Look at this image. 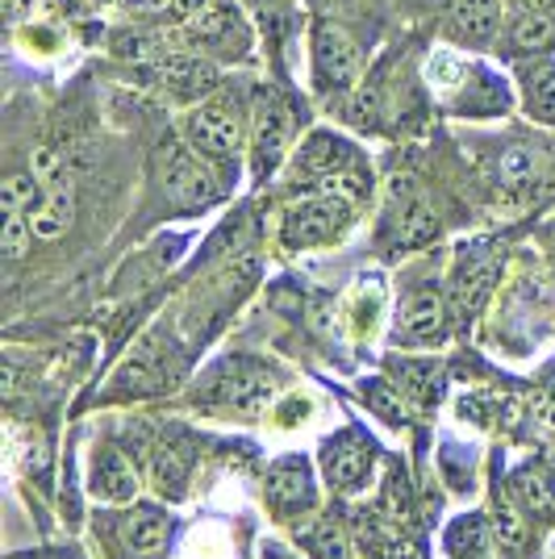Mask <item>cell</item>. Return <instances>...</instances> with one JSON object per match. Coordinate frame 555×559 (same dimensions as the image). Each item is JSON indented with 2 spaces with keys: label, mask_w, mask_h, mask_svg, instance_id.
I'll return each instance as SVG.
<instances>
[{
  "label": "cell",
  "mask_w": 555,
  "mask_h": 559,
  "mask_svg": "<svg viewBox=\"0 0 555 559\" xmlns=\"http://www.w3.org/2000/svg\"><path fill=\"white\" fill-rule=\"evenodd\" d=\"M430 80L451 93V100H456L460 114L488 117V114H506L509 109L506 84H501L488 68L468 63V59L451 55V50H439V55L430 59Z\"/></svg>",
  "instance_id": "2"
},
{
  "label": "cell",
  "mask_w": 555,
  "mask_h": 559,
  "mask_svg": "<svg viewBox=\"0 0 555 559\" xmlns=\"http://www.w3.org/2000/svg\"><path fill=\"white\" fill-rule=\"evenodd\" d=\"M543 464L552 467V480H555V447H552V451H547V455H543Z\"/></svg>",
  "instance_id": "39"
},
{
  "label": "cell",
  "mask_w": 555,
  "mask_h": 559,
  "mask_svg": "<svg viewBox=\"0 0 555 559\" xmlns=\"http://www.w3.org/2000/svg\"><path fill=\"white\" fill-rule=\"evenodd\" d=\"M371 464H376V451H371V439H364L355 426L343 430V435H330L322 443V472H326V485L334 492H351L368 489V476Z\"/></svg>",
  "instance_id": "6"
},
{
  "label": "cell",
  "mask_w": 555,
  "mask_h": 559,
  "mask_svg": "<svg viewBox=\"0 0 555 559\" xmlns=\"http://www.w3.org/2000/svg\"><path fill=\"white\" fill-rule=\"evenodd\" d=\"M513 501H518L513 492H497V506H493V526H497L501 543H509V547H518L527 538V518L518 513Z\"/></svg>",
  "instance_id": "32"
},
{
  "label": "cell",
  "mask_w": 555,
  "mask_h": 559,
  "mask_svg": "<svg viewBox=\"0 0 555 559\" xmlns=\"http://www.w3.org/2000/svg\"><path fill=\"white\" fill-rule=\"evenodd\" d=\"M518 13H552L555 17V0H509Z\"/></svg>",
  "instance_id": "35"
},
{
  "label": "cell",
  "mask_w": 555,
  "mask_h": 559,
  "mask_svg": "<svg viewBox=\"0 0 555 559\" xmlns=\"http://www.w3.org/2000/svg\"><path fill=\"white\" fill-rule=\"evenodd\" d=\"M88 489L101 501H130L139 492V472L134 464L117 451V447H101L93 455V472H88Z\"/></svg>",
  "instance_id": "15"
},
{
  "label": "cell",
  "mask_w": 555,
  "mask_h": 559,
  "mask_svg": "<svg viewBox=\"0 0 555 559\" xmlns=\"http://www.w3.org/2000/svg\"><path fill=\"white\" fill-rule=\"evenodd\" d=\"M293 142V109L280 93H263L255 96V117H251V164L255 176L268 180L280 167L284 151Z\"/></svg>",
  "instance_id": "4"
},
{
  "label": "cell",
  "mask_w": 555,
  "mask_h": 559,
  "mask_svg": "<svg viewBox=\"0 0 555 559\" xmlns=\"http://www.w3.org/2000/svg\"><path fill=\"white\" fill-rule=\"evenodd\" d=\"M351 222H355V201L351 197L309 188L297 205L284 210L280 238H284L288 251H309V247H326V242L343 238Z\"/></svg>",
  "instance_id": "1"
},
{
  "label": "cell",
  "mask_w": 555,
  "mask_h": 559,
  "mask_svg": "<svg viewBox=\"0 0 555 559\" xmlns=\"http://www.w3.org/2000/svg\"><path fill=\"white\" fill-rule=\"evenodd\" d=\"M4 396H17V368H4Z\"/></svg>",
  "instance_id": "37"
},
{
  "label": "cell",
  "mask_w": 555,
  "mask_h": 559,
  "mask_svg": "<svg viewBox=\"0 0 555 559\" xmlns=\"http://www.w3.org/2000/svg\"><path fill=\"white\" fill-rule=\"evenodd\" d=\"M364 401H368L371 409L389 421V426H405V421H410V405L401 401V389H397L393 380H385V376H376V380L364 384Z\"/></svg>",
  "instance_id": "28"
},
{
  "label": "cell",
  "mask_w": 555,
  "mask_h": 559,
  "mask_svg": "<svg viewBox=\"0 0 555 559\" xmlns=\"http://www.w3.org/2000/svg\"><path fill=\"white\" fill-rule=\"evenodd\" d=\"M201 159H205L201 151L180 146V142L163 146V188H167V197H172L180 210H205V205H213V201L222 197L213 171H209Z\"/></svg>",
  "instance_id": "5"
},
{
  "label": "cell",
  "mask_w": 555,
  "mask_h": 559,
  "mask_svg": "<svg viewBox=\"0 0 555 559\" xmlns=\"http://www.w3.org/2000/svg\"><path fill=\"white\" fill-rule=\"evenodd\" d=\"M397 380L422 405H435L442 396V368L430 359H397Z\"/></svg>",
  "instance_id": "26"
},
{
  "label": "cell",
  "mask_w": 555,
  "mask_h": 559,
  "mask_svg": "<svg viewBox=\"0 0 555 559\" xmlns=\"http://www.w3.org/2000/svg\"><path fill=\"white\" fill-rule=\"evenodd\" d=\"M185 480H188V455L180 447H160L155 460H151V485L167 501H180L185 497Z\"/></svg>",
  "instance_id": "27"
},
{
  "label": "cell",
  "mask_w": 555,
  "mask_h": 559,
  "mask_svg": "<svg viewBox=\"0 0 555 559\" xmlns=\"http://www.w3.org/2000/svg\"><path fill=\"white\" fill-rule=\"evenodd\" d=\"M29 242H34V222L25 217V210H4V234H0V251L9 263L29 255Z\"/></svg>",
  "instance_id": "30"
},
{
  "label": "cell",
  "mask_w": 555,
  "mask_h": 559,
  "mask_svg": "<svg viewBox=\"0 0 555 559\" xmlns=\"http://www.w3.org/2000/svg\"><path fill=\"white\" fill-rule=\"evenodd\" d=\"M439 238V213L426 197H405L401 210L393 213V226H389V247L393 251H417L426 242Z\"/></svg>",
  "instance_id": "14"
},
{
  "label": "cell",
  "mask_w": 555,
  "mask_h": 559,
  "mask_svg": "<svg viewBox=\"0 0 555 559\" xmlns=\"http://www.w3.org/2000/svg\"><path fill=\"white\" fill-rule=\"evenodd\" d=\"M506 47L527 59L555 50V17L552 13H518L506 29Z\"/></svg>",
  "instance_id": "21"
},
{
  "label": "cell",
  "mask_w": 555,
  "mask_h": 559,
  "mask_svg": "<svg viewBox=\"0 0 555 559\" xmlns=\"http://www.w3.org/2000/svg\"><path fill=\"white\" fill-rule=\"evenodd\" d=\"M518 75H522L527 114H531L534 121H547V126H555V63L531 59V63L518 71Z\"/></svg>",
  "instance_id": "23"
},
{
  "label": "cell",
  "mask_w": 555,
  "mask_h": 559,
  "mask_svg": "<svg viewBox=\"0 0 555 559\" xmlns=\"http://www.w3.org/2000/svg\"><path fill=\"white\" fill-rule=\"evenodd\" d=\"M263 497L276 518H293L302 510H314L318 501V489H314V472L302 455H284L268 467V485H263Z\"/></svg>",
  "instance_id": "10"
},
{
  "label": "cell",
  "mask_w": 555,
  "mask_h": 559,
  "mask_svg": "<svg viewBox=\"0 0 555 559\" xmlns=\"http://www.w3.org/2000/svg\"><path fill=\"white\" fill-rule=\"evenodd\" d=\"M29 222H34V238H43V242L63 238L71 230V222H75V185L71 180L50 185L43 192V201H38V210L29 213Z\"/></svg>",
  "instance_id": "19"
},
{
  "label": "cell",
  "mask_w": 555,
  "mask_h": 559,
  "mask_svg": "<svg viewBox=\"0 0 555 559\" xmlns=\"http://www.w3.org/2000/svg\"><path fill=\"white\" fill-rule=\"evenodd\" d=\"M364 71V50L343 25L322 22L314 29V80L322 96H347Z\"/></svg>",
  "instance_id": "3"
},
{
  "label": "cell",
  "mask_w": 555,
  "mask_h": 559,
  "mask_svg": "<svg viewBox=\"0 0 555 559\" xmlns=\"http://www.w3.org/2000/svg\"><path fill=\"white\" fill-rule=\"evenodd\" d=\"M167 531H172L167 513L155 510V506H139L121 522V543H126L130 559H160L163 547H167Z\"/></svg>",
  "instance_id": "17"
},
{
  "label": "cell",
  "mask_w": 555,
  "mask_h": 559,
  "mask_svg": "<svg viewBox=\"0 0 555 559\" xmlns=\"http://www.w3.org/2000/svg\"><path fill=\"white\" fill-rule=\"evenodd\" d=\"M117 380H121V389L134 396H151V393H163V389H172L176 380H172V368H163L160 355L151 347H142L134 359H126L121 364V372H117Z\"/></svg>",
  "instance_id": "22"
},
{
  "label": "cell",
  "mask_w": 555,
  "mask_h": 559,
  "mask_svg": "<svg viewBox=\"0 0 555 559\" xmlns=\"http://www.w3.org/2000/svg\"><path fill=\"white\" fill-rule=\"evenodd\" d=\"M539 171L543 167H539V155H534L531 146H506L501 159L493 164V180L506 192H527V188H534Z\"/></svg>",
  "instance_id": "24"
},
{
  "label": "cell",
  "mask_w": 555,
  "mask_h": 559,
  "mask_svg": "<svg viewBox=\"0 0 555 559\" xmlns=\"http://www.w3.org/2000/svg\"><path fill=\"white\" fill-rule=\"evenodd\" d=\"M497 272H501V259L497 255H463L460 267H456V280H451V305L460 318H472L485 297L497 284Z\"/></svg>",
  "instance_id": "12"
},
{
  "label": "cell",
  "mask_w": 555,
  "mask_h": 559,
  "mask_svg": "<svg viewBox=\"0 0 555 559\" xmlns=\"http://www.w3.org/2000/svg\"><path fill=\"white\" fill-rule=\"evenodd\" d=\"M447 551L456 559H488V547H493V538H488V522L481 513H463L456 518L451 526H447Z\"/></svg>",
  "instance_id": "25"
},
{
  "label": "cell",
  "mask_w": 555,
  "mask_h": 559,
  "mask_svg": "<svg viewBox=\"0 0 555 559\" xmlns=\"http://www.w3.org/2000/svg\"><path fill=\"white\" fill-rule=\"evenodd\" d=\"M355 164H359V155H355V146H351L347 139H339V134H330V130H314V134L302 142L297 159H293V180L302 188H322L326 180L343 176V171H351Z\"/></svg>",
  "instance_id": "9"
},
{
  "label": "cell",
  "mask_w": 555,
  "mask_h": 559,
  "mask_svg": "<svg viewBox=\"0 0 555 559\" xmlns=\"http://www.w3.org/2000/svg\"><path fill=\"white\" fill-rule=\"evenodd\" d=\"M263 559H293L288 551H280L276 543H268V551H263Z\"/></svg>",
  "instance_id": "38"
},
{
  "label": "cell",
  "mask_w": 555,
  "mask_h": 559,
  "mask_svg": "<svg viewBox=\"0 0 555 559\" xmlns=\"http://www.w3.org/2000/svg\"><path fill=\"white\" fill-rule=\"evenodd\" d=\"M276 396V376L255 368V364H226V376L213 380V389L205 393L209 405H222V409H234V414H263Z\"/></svg>",
  "instance_id": "7"
},
{
  "label": "cell",
  "mask_w": 555,
  "mask_h": 559,
  "mask_svg": "<svg viewBox=\"0 0 555 559\" xmlns=\"http://www.w3.org/2000/svg\"><path fill=\"white\" fill-rule=\"evenodd\" d=\"M185 142L192 151H201L205 159H234L238 155V146H243V121L234 109L226 105H197L185 121Z\"/></svg>",
  "instance_id": "8"
},
{
  "label": "cell",
  "mask_w": 555,
  "mask_h": 559,
  "mask_svg": "<svg viewBox=\"0 0 555 559\" xmlns=\"http://www.w3.org/2000/svg\"><path fill=\"white\" fill-rule=\"evenodd\" d=\"M380 513H385L393 526L410 531V522H414V501H410L405 472H393V476H389V485H385V497H380Z\"/></svg>",
  "instance_id": "31"
},
{
  "label": "cell",
  "mask_w": 555,
  "mask_h": 559,
  "mask_svg": "<svg viewBox=\"0 0 555 559\" xmlns=\"http://www.w3.org/2000/svg\"><path fill=\"white\" fill-rule=\"evenodd\" d=\"M160 80L176 96H205L217 84V68L192 50H176V55L160 59Z\"/></svg>",
  "instance_id": "18"
},
{
  "label": "cell",
  "mask_w": 555,
  "mask_h": 559,
  "mask_svg": "<svg viewBox=\"0 0 555 559\" xmlns=\"http://www.w3.org/2000/svg\"><path fill=\"white\" fill-rule=\"evenodd\" d=\"M38 197V176L34 171H9L0 185V205L4 210H29Z\"/></svg>",
  "instance_id": "33"
},
{
  "label": "cell",
  "mask_w": 555,
  "mask_h": 559,
  "mask_svg": "<svg viewBox=\"0 0 555 559\" xmlns=\"http://www.w3.org/2000/svg\"><path fill=\"white\" fill-rule=\"evenodd\" d=\"M243 34H247V29H243V22H238V13H234L231 4H222V0H209L205 9L192 17V38H197L205 50L234 55V50L247 47Z\"/></svg>",
  "instance_id": "16"
},
{
  "label": "cell",
  "mask_w": 555,
  "mask_h": 559,
  "mask_svg": "<svg viewBox=\"0 0 555 559\" xmlns=\"http://www.w3.org/2000/svg\"><path fill=\"white\" fill-rule=\"evenodd\" d=\"M442 472L456 489H472V467H460V447H447L442 451Z\"/></svg>",
  "instance_id": "34"
},
{
  "label": "cell",
  "mask_w": 555,
  "mask_h": 559,
  "mask_svg": "<svg viewBox=\"0 0 555 559\" xmlns=\"http://www.w3.org/2000/svg\"><path fill=\"white\" fill-rule=\"evenodd\" d=\"M547 242H552V251H555V226H552V234H547Z\"/></svg>",
  "instance_id": "40"
},
{
  "label": "cell",
  "mask_w": 555,
  "mask_h": 559,
  "mask_svg": "<svg viewBox=\"0 0 555 559\" xmlns=\"http://www.w3.org/2000/svg\"><path fill=\"white\" fill-rule=\"evenodd\" d=\"M305 414H309V401H293V405H288V409H284V426H293V421H302Z\"/></svg>",
  "instance_id": "36"
},
{
  "label": "cell",
  "mask_w": 555,
  "mask_h": 559,
  "mask_svg": "<svg viewBox=\"0 0 555 559\" xmlns=\"http://www.w3.org/2000/svg\"><path fill=\"white\" fill-rule=\"evenodd\" d=\"M447 301L439 288H414L401 305V330L410 343H442L447 338Z\"/></svg>",
  "instance_id": "11"
},
{
  "label": "cell",
  "mask_w": 555,
  "mask_h": 559,
  "mask_svg": "<svg viewBox=\"0 0 555 559\" xmlns=\"http://www.w3.org/2000/svg\"><path fill=\"white\" fill-rule=\"evenodd\" d=\"M305 547H309V556L314 559H351V543L334 518L314 522V526L305 531Z\"/></svg>",
  "instance_id": "29"
},
{
  "label": "cell",
  "mask_w": 555,
  "mask_h": 559,
  "mask_svg": "<svg viewBox=\"0 0 555 559\" xmlns=\"http://www.w3.org/2000/svg\"><path fill=\"white\" fill-rule=\"evenodd\" d=\"M501 25V0H451L447 29L463 47H488Z\"/></svg>",
  "instance_id": "13"
},
{
  "label": "cell",
  "mask_w": 555,
  "mask_h": 559,
  "mask_svg": "<svg viewBox=\"0 0 555 559\" xmlns=\"http://www.w3.org/2000/svg\"><path fill=\"white\" fill-rule=\"evenodd\" d=\"M509 492L518 497V506L527 513H539V518L555 513V480H552V467L543 464V460L518 467L509 476Z\"/></svg>",
  "instance_id": "20"
}]
</instances>
